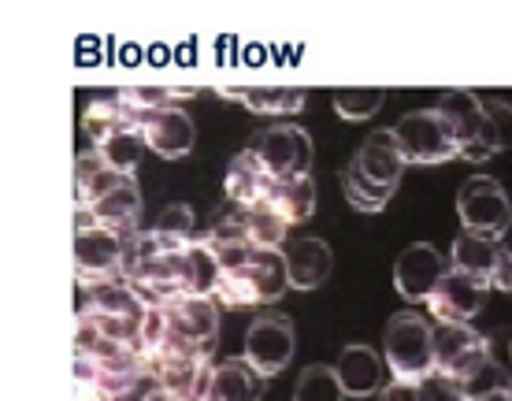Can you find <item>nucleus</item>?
<instances>
[{
  "instance_id": "1",
  "label": "nucleus",
  "mask_w": 512,
  "mask_h": 401,
  "mask_svg": "<svg viewBox=\"0 0 512 401\" xmlns=\"http://www.w3.org/2000/svg\"><path fill=\"white\" fill-rule=\"evenodd\" d=\"M75 208H86L97 227L116 234L138 231L141 194L134 175L108 168L97 149L75 156Z\"/></svg>"
},
{
  "instance_id": "2",
  "label": "nucleus",
  "mask_w": 512,
  "mask_h": 401,
  "mask_svg": "<svg viewBox=\"0 0 512 401\" xmlns=\"http://www.w3.org/2000/svg\"><path fill=\"white\" fill-rule=\"evenodd\" d=\"M290 290V264L282 249H253L242 268L219 275L216 301L227 309H260Z\"/></svg>"
},
{
  "instance_id": "3",
  "label": "nucleus",
  "mask_w": 512,
  "mask_h": 401,
  "mask_svg": "<svg viewBox=\"0 0 512 401\" xmlns=\"http://www.w3.org/2000/svg\"><path fill=\"white\" fill-rule=\"evenodd\" d=\"M383 353L394 379L420 383V379H427L435 372V327L427 324L423 316L397 312V316H390V324H386Z\"/></svg>"
},
{
  "instance_id": "4",
  "label": "nucleus",
  "mask_w": 512,
  "mask_h": 401,
  "mask_svg": "<svg viewBox=\"0 0 512 401\" xmlns=\"http://www.w3.org/2000/svg\"><path fill=\"white\" fill-rule=\"evenodd\" d=\"M394 138L405 153V164H446L453 156H461V142L449 127V119L438 108H423V112H409L394 123Z\"/></svg>"
},
{
  "instance_id": "5",
  "label": "nucleus",
  "mask_w": 512,
  "mask_h": 401,
  "mask_svg": "<svg viewBox=\"0 0 512 401\" xmlns=\"http://www.w3.org/2000/svg\"><path fill=\"white\" fill-rule=\"evenodd\" d=\"M457 216H461L464 234L501 242L512 227V205L509 194L501 190L498 179L490 175H472L457 194Z\"/></svg>"
},
{
  "instance_id": "6",
  "label": "nucleus",
  "mask_w": 512,
  "mask_h": 401,
  "mask_svg": "<svg viewBox=\"0 0 512 401\" xmlns=\"http://www.w3.org/2000/svg\"><path fill=\"white\" fill-rule=\"evenodd\" d=\"M249 149L260 156V164L275 179H301L312 168V138L294 123H275V127L253 134Z\"/></svg>"
},
{
  "instance_id": "7",
  "label": "nucleus",
  "mask_w": 512,
  "mask_h": 401,
  "mask_svg": "<svg viewBox=\"0 0 512 401\" xmlns=\"http://www.w3.org/2000/svg\"><path fill=\"white\" fill-rule=\"evenodd\" d=\"M297 331L290 316H256L245 331V361L253 364L264 379L279 376L294 361Z\"/></svg>"
},
{
  "instance_id": "8",
  "label": "nucleus",
  "mask_w": 512,
  "mask_h": 401,
  "mask_svg": "<svg viewBox=\"0 0 512 401\" xmlns=\"http://www.w3.org/2000/svg\"><path fill=\"white\" fill-rule=\"evenodd\" d=\"M453 268L464 275L479 279L483 286H498V290H512V249L490 238H475V234H457L453 238Z\"/></svg>"
},
{
  "instance_id": "9",
  "label": "nucleus",
  "mask_w": 512,
  "mask_h": 401,
  "mask_svg": "<svg viewBox=\"0 0 512 401\" xmlns=\"http://www.w3.org/2000/svg\"><path fill=\"white\" fill-rule=\"evenodd\" d=\"M123 116L134 130H141L145 145L164 160H179L193 149V123L182 108H160V112H134L123 104Z\"/></svg>"
},
{
  "instance_id": "10",
  "label": "nucleus",
  "mask_w": 512,
  "mask_h": 401,
  "mask_svg": "<svg viewBox=\"0 0 512 401\" xmlns=\"http://www.w3.org/2000/svg\"><path fill=\"white\" fill-rule=\"evenodd\" d=\"M490 357L487 338L479 335L472 324H449L438 320L435 324V372L449 379H461L464 372H472L479 361Z\"/></svg>"
},
{
  "instance_id": "11",
  "label": "nucleus",
  "mask_w": 512,
  "mask_h": 401,
  "mask_svg": "<svg viewBox=\"0 0 512 401\" xmlns=\"http://www.w3.org/2000/svg\"><path fill=\"white\" fill-rule=\"evenodd\" d=\"M446 272L449 268H446V260H442V253H438L435 246H427V242H416V246H409L401 257H397L394 286L405 301H412V305H427Z\"/></svg>"
},
{
  "instance_id": "12",
  "label": "nucleus",
  "mask_w": 512,
  "mask_h": 401,
  "mask_svg": "<svg viewBox=\"0 0 512 401\" xmlns=\"http://www.w3.org/2000/svg\"><path fill=\"white\" fill-rule=\"evenodd\" d=\"M487 294L490 286H483L479 279L472 275L457 272V268H449L442 275V283L435 286V294H431V312H435L438 320H449V324H472V316H479V309L487 305Z\"/></svg>"
},
{
  "instance_id": "13",
  "label": "nucleus",
  "mask_w": 512,
  "mask_h": 401,
  "mask_svg": "<svg viewBox=\"0 0 512 401\" xmlns=\"http://www.w3.org/2000/svg\"><path fill=\"white\" fill-rule=\"evenodd\" d=\"M349 164H353L368 182L383 186V190H397L401 171L409 168V164H405V153H401V145H397V138H394V130H375V134H368Z\"/></svg>"
},
{
  "instance_id": "14",
  "label": "nucleus",
  "mask_w": 512,
  "mask_h": 401,
  "mask_svg": "<svg viewBox=\"0 0 512 401\" xmlns=\"http://www.w3.org/2000/svg\"><path fill=\"white\" fill-rule=\"evenodd\" d=\"M119 257H123V234L104 231V227L75 234V279L78 283L116 279Z\"/></svg>"
},
{
  "instance_id": "15",
  "label": "nucleus",
  "mask_w": 512,
  "mask_h": 401,
  "mask_svg": "<svg viewBox=\"0 0 512 401\" xmlns=\"http://www.w3.org/2000/svg\"><path fill=\"white\" fill-rule=\"evenodd\" d=\"M82 290V309L101 312V316H123V320H145L149 305L127 279H93V283H78Z\"/></svg>"
},
{
  "instance_id": "16",
  "label": "nucleus",
  "mask_w": 512,
  "mask_h": 401,
  "mask_svg": "<svg viewBox=\"0 0 512 401\" xmlns=\"http://www.w3.org/2000/svg\"><path fill=\"white\" fill-rule=\"evenodd\" d=\"M219 97L242 101L256 116H294L308 101L305 86H223Z\"/></svg>"
},
{
  "instance_id": "17",
  "label": "nucleus",
  "mask_w": 512,
  "mask_h": 401,
  "mask_svg": "<svg viewBox=\"0 0 512 401\" xmlns=\"http://www.w3.org/2000/svg\"><path fill=\"white\" fill-rule=\"evenodd\" d=\"M271 186H275V175L260 164L253 149L238 153L227 164V201L234 205H264L271 197Z\"/></svg>"
},
{
  "instance_id": "18",
  "label": "nucleus",
  "mask_w": 512,
  "mask_h": 401,
  "mask_svg": "<svg viewBox=\"0 0 512 401\" xmlns=\"http://www.w3.org/2000/svg\"><path fill=\"white\" fill-rule=\"evenodd\" d=\"M334 368H338V379L349 398H372L383 390V361L372 346H360V342L346 346Z\"/></svg>"
},
{
  "instance_id": "19",
  "label": "nucleus",
  "mask_w": 512,
  "mask_h": 401,
  "mask_svg": "<svg viewBox=\"0 0 512 401\" xmlns=\"http://www.w3.org/2000/svg\"><path fill=\"white\" fill-rule=\"evenodd\" d=\"M435 108L449 119V127H453L457 142H461V153L479 142V134L487 127V112H483V97H479V93L449 90V93H442V101H438Z\"/></svg>"
},
{
  "instance_id": "20",
  "label": "nucleus",
  "mask_w": 512,
  "mask_h": 401,
  "mask_svg": "<svg viewBox=\"0 0 512 401\" xmlns=\"http://www.w3.org/2000/svg\"><path fill=\"white\" fill-rule=\"evenodd\" d=\"M286 264H290V286L294 290H316V286L327 283L334 257L323 238H297L294 249L286 253Z\"/></svg>"
},
{
  "instance_id": "21",
  "label": "nucleus",
  "mask_w": 512,
  "mask_h": 401,
  "mask_svg": "<svg viewBox=\"0 0 512 401\" xmlns=\"http://www.w3.org/2000/svg\"><path fill=\"white\" fill-rule=\"evenodd\" d=\"M264 383L268 379L260 376L245 357L242 361H223L212 372V387H208L205 401H260L264 398Z\"/></svg>"
},
{
  "instance_id": "22",
  "label": "nucleus",
  "mask_w": 512,
  "mask_h": 401,
  "mask_svg": "<svg viewBox=\"0 0 512 401\" xmlns=\"http://www.w3.org/2000/svg\"><path fill=\"white\" fill-rule=\"evenodd\" d=\"M483 112H487V127L479 134V142L461 153L472 164H483L490 156L512 149V104L501 101V97H483Z\"/></svg>"
},
{
  "instance_id": "23",
  "label": "nucleus",
  "mask_w": 512,
  "mask_h": 401,
  "mask_svg": "<svg viewBox=\"0 0 512 401\" xmlns=\"http://www.w3.org/2000/svg\"><path fill=\"white\" fill-rule=\"evenodd\" d=\"M264 205L275 208L290 227H294V223H305L308 216L316 212V182H312V175H301V179H275L271 197Z\"/></svg>"
},
{
  "instance_id": "24",
  "label": "nucleus",
  "mask_w": 512,
  "mask_h": 401,
  "mask_svg": "<svg viewBox=\"0 0 512 401\" xmlns=\"http://www.w3.org/2000/svg\"><path fill=\"white\" fill-rule=\"evenodd\" d=\"M509 383L512 376L501 368L494 357H487V361H479L472 368V372H464L461 379H457V387H461V394L468 401H498V398H509Z\"/></svg>"
},
{
  "instance_id": "25",
  "label": "nucleus",
  "mask_w": 512,
  "mask_h": 401,
  "mask_svg": "<svg viewBox=\"0 0 512 401\" xmlns=\"http://www.w3.org/2000/svg\"><path fill=\"white\" fill-rule=\"evenodd\" d=\"M346 387L338 379V368H327V364H308L305 372L297 376L294 401H346Z\"/></svg>"
},
{
  "instance_id": "26",
  "label": "nucleus",
  "mask_w": 512,
  "mask_h": 401,
  "mask_svg": "<svg viewBox=\"0 0 512 401\" xmlns=\"http://www.w3.org/2000/svg\"><path fill=\"white\" fill-rule=\"evenodd\" d=\"M97 153L104 156V164L108 168L123 171V175H134V168L141 164V153H145V138H141V130H116L112 138H104L101 145H93Z\"/></svg>"
},
{
  "instance_id": "27",
  "label": "nucleus",
  "mask_w": 512,
  "mask_h": 401,
  "mask_svg": "<svg viewBox=\"0 0 512 401\" xmlns=\"http://www.w3.org/2000/svg\"><path fill=\"white\" fill-rule=\"evenodd\" d=\"M193 93H197L193 86H123L116 101L134 112H160V108H175V101L193 97Z\"/></svg>"
},
{
  "instance_id": "28",
  "label": "nucleus",
  "mask_w": 512,
  "mask_h": 401,
  "mask_svg": "<svg viewBox=\"0 0 512 401\" xmlns=\"http://www.w3.org/2000/svg\"><path fill=\"white\" fill-rule=\"evenodd\" d=\"M127 116H123V104L112 97V101H90L86 112H82V130L93 145H101L104 138H112L116 130H127ZM134 130V127H130Z\"/></svg>"
},
{
  "instance_id": "29",
  "label": "nucleus",
  "mask_w": 512,
  "mask_h": 401,
  "mask_svg": "<svg viewBox=\"0 0 512 401\" xmlns=\"http://www.w3.org/2000/svg\"><path fill=\"white\" fill-rule=\"evenodd\" d=\"M386 104V93L379 86H342L334 90V112L342 119H372Z\"/></svg>"
},
{
  "instance_id": "30",
  "label": "nucleus",
  "mask_w": 512,
  "mask_h": 401,
  "mask_svg": "<svg viewBox=\"0 0 512 401\" xmlns=\"http://www.w3.org/2000/svg\"><path fill=\"white\" fill-rule=\"evenodd\" d=\"M342 190H346V201L357 212H383L386 205H390V197H394V190H383V186H375V182H368L364 175H360L353 164L349 168H342Z\"/></svg>"
},
{
  "instance_id": "31",
  "label": "nucleus",
  "mask_w": 512,
  "mask_h": 401,
  "mask_svg": "<svg viewBox=\"0 0 512 401\" xmlns=\"http://www.w3.org/2000/svg\"><path fill=\"white\" fill-rule=\"evenodd\" d=\"M249 208V238H253L256 249H279L286 242V231L290 223L282 220L271 205H245Z\"/></svg>"
},
{
  "instance_id": "32",
  "label": "nucleus",
  "mask_w": 512,
  "mask_h": 401,
  "mask_svg": "<svg viewBox=\"0 0 512 401\" xmlns=\"http://www.w3.org/2000/svg\"><path fill=\"white\" fill-rule=\"evenodd\" d=\"M156 231L167 234L171 242H179V246L190 249L201 234H197V220H193V208L190 205H171L160 212V220H156Z\"/></svg>"
},
{
  "instance_id": "33",
  "label": "nucleus",
  "mask_w": 512,
  "mask_h": 401,
  "mask_svg": "<svg viewBox=\"0 0 512 401\" xmlns=\"http://www.w3.org/2000/svg\"><path fill=\"white\" fill-rule=\"evenodd\" d=\"M420 401H468V398L461 394L457 379L431 372L427 379H420Z\"/></svg>"
},
{
  "instance_id": "34",
  "label": "nucleus",
  "mask_w": 512,
  "mask_h": 401,
  "mask_svg": "<svg viewBox=\"0 0 512 401\" xmlns=\"http://www.w3.org/2000/svg\"><path fill=\"white\" fill-rule=\"evenodd\" d=\"M383 401H420V383L394 379L390 387H383Z\"/></svg>"
},
{
  "instance_id": "35",
  "label": "nucleus",
  "mask_w": 512,
  "mask_h": 401,
  "mask_svg": "<svg viewBox=\"0 0 512 401\" xmlns=\"http://www.w3.org/2000/svg\"><path fill=\"white\" fill-rule=\"evenodd\" d=\"M141 401H190V398H182V394H175V390H167V387H156L153 394H145Z\"/></svg>"
},
{
  "instance_id": "36",
  "label": "nucleus",
  "mask_w": 512,
  "mask_h": 401,
  "mask_svg": "<svg viewBox=\"0 0 512 401\" xmlns=\"http://www.w3.org/2000/svg\"><path fill=\"white\" fill-rule=\"evenodd\" d=\"M75 401H108V398L97 394L93 387H75Z\"/></svg>"
},
{
  "instance_id": "37",
  "label": "nucleus",
  "mask_w": 512,
  "mask_h": 401,
  "mask_svg": "<svg viewBox=\"0 0 512 401\" xmlns=\"http://www.w3.org/2000/svg\"><path fill=\"white\" fill-rule=\"evenodd\" d=\"M509 398H512V383H509Z\"/></svg>"
},
{
  "instance_id": "38",
  "label": "nucleus",
  "mask_w": 512,
  "mask_h": 401,
  "mask_svg": "<svg viewBox=\"0 0 512 401\" xmlns=\"http://www.w3.org/2000/svg\"><path fill=\"white\" fill-rule=\"evenodd\" d=\"M498 401H512V398H498Z\"/></svg>"
},
{
  "instance_id": "39",
  "label": "nucleus",
  "mask_w": 512,
  "mask_h": 401,
  "mask_svg": "<svg viewBox=\"0 0 512 401\" xmlns=\"http://www.w3.org/2000/svg\"><path fill=\"white\" fill-rule=\"evenodd\" d=\"M509 294H512V290H509Z\"/></svg>"
}]
</instances>
